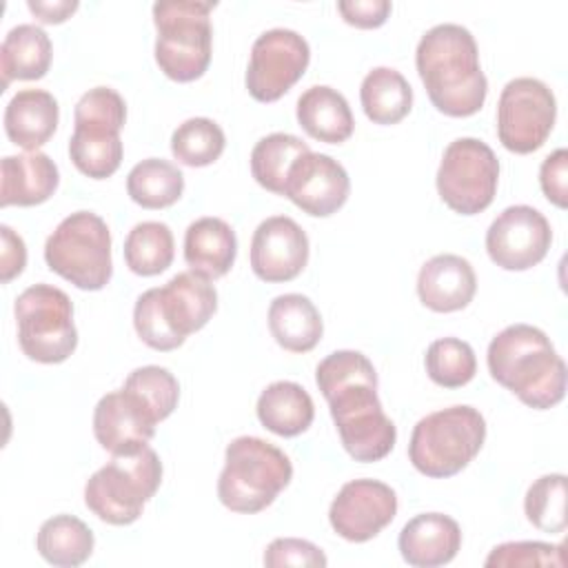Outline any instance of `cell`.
I'll use <instances>...</instances> for the list:
<instances>
[{
    "label": "cell",
    "instance_id": "obj_1",
    "mask_svg": "<svg viewBox=\"0 0 568 568\" xmlns=\"http://www.w3.org/2000/svg\"><path fill=\"white\" fill-rule=\"evenodd\" d=\"M315 382L344 450L355 462L384 459L397 442V428L377 397L373 362L359 351H335L317 364Z\"/></svg>",
    "mask_w": 568,
    "mask_h": 568
},
{
    "label": "cell",
    "instance_id": "obj_2",
    "mask_svg": "<svg viewBox=\"0 0 568 568\" xmlns=\"http://www.w3.org/2000/svg\"><path fill=\"white\" fill-rule=\"evenodd\" d=\"M415 67L433 106L450 118L475 115L488 93L475 36L455 22L430 27L417 42Z\"/></svg>",
    "mask_w": 568,
    "mask_h": 568
},
{
    "label": "cell",
    "instance_id": "obj_3",
    "mask_svg": "<svg viewBox=\"0 0 568 568\" xmlns=\"http://www.w3.org/2000/svg\"><path fill=\"white\" fill-rule=\"evenodd\" d=\"M486 362L493 379L535 410H548L566 395V362L532 324L499 331L488 344Z\"/></svg>",
    "mask_w": 568,
    "mask_h": 568
},
{
    "label": "cell",
    "instance_id": "obj_4",
    "mask_svg": "<svg viewBox=\"0 0 568 568\" xmlns=\"http://www.w3.org/2000/svg\"><path fill=\"white\" fill-rule=\"evenodd\" d=\"M217 311V291L195 271L173 275L164 286L144 291L133 306L138 337L153 351H173L204 328Z\"/></svg>",
    "mask_w": 568,
    "mask_h": 568
},
{
    "label": "cell",
    "instance_id": "obj_5",
    "mask_svg": "<svg viewBox=\"0 0 568 568\" xmlns=\"http://www.w3.org/2000/svg\"><path fill=\"white\" fill-rule=\"evenodd\" d=\"M291 479L293 464L284 450L262 437L242 435L226 446L217 497L229 510L253 515L271 506Z\"/></svg>",
    "mask_w": 568,
    "mask_h": 568
},
{
    "label": "cell",
    "instance_id": "obj_6",
    "mask_svg": "<svg viewBox=\"0 0 568 568\" xmlns=\"http://www.w3.org/2000/svg\"><path fill=\"white\" fill-rule=\"evenodd\" d=\"M486 439L484 415L466 404L448 406L422 417L408 442L410 464L426 477L446 479L462 473Z\"/></svg>",
    "mask_w": 568,
    "mask_h": 568
},
{
    "label": "cell",
    "instance_id": "obj_7",
    "mask_svg": "<svg viewBox=\"0 0 568 568\" xmlns=\"http://www.w3.org/2000/svg\"><path fill=\"white\" fill-rule=\"evenodd\" d=\"M217 2L160 0L153 4L155 62L175 82H193L204 75L213 53L211 11Z\"/></svg>",
    "mask_w": 568,
    "mask_h": 568
},
{
    "label": "cell",
    "instance_id": "obj_8",
    "mask_svg": "<svg viewBox=\"0 0 568 568\" xmlns=\"http://www.w3.org/2000/svg\"><path fill=\"white\" fill-rule=\"evenodd\" d=\"M162 484V462L151 446L131 455H113L84 486L87 508L111 526H129L140 519L144 504Z\"/></svg>",
    "mask_w": 568,
    "mask_h": 568
},
{
    "label": "cell",
    "instance_id": "obj_9",
    "mask_svg": "<svg viewBox=\"0 0 568 568\" xmlns=\"http://www.w3.org/2000/svg\"><path fill=\"white\" fill-rule=\"evenodd\" d=\"M47 266L82 291H100L113 273L111 231L93 211L67 215L44 242Z\"/></svg>",
    "mask_w": 568,
    "mask_h": 568
},
{
    "label": "cell",
    "instance_id": "obj_10",
    "mask_svg": "<svg viewBox=\"0 0 568 568\" xmlns=\"http://www.w3.org/2000/svg\"><path fill=\"white\" fill-rule=\"evenodd\" d=\"M18 344L22 353L40 364H60L78 346L73 304L69 295L51 284H33L16 297Z\"/></svg>",
    "mask_w": 568,
    "mask_h": 568
},
{
    "label": "cell",
    "instance_id": "obj_11",
    "mask_svg": "<svg viewBox=\"0 0 568 568\" xmlns=\"http://www.w3.org/2000/svg\"><path fill=\"white\" fill-rule=\"evenodd\" d=\"M435 182L450 211L459 215L481 213L495 200L499 160L479 138H457L446 146Z\"/></svg>",
    "mask_w": 568,
    "mask_h": 568
},
{
    "label": "cell",
    "instance_id": "obj_12",
    "mask_svg": "<svg viewBox=\"0 0 568 568\" xmlns=\"http://www.w3.org/2000/svg\"><path fill=\"white\" fill-rule=\"evenodd\" d=\"M557 120V100L537 78H513L497 102V138L504 149L526 155L544 146Z\"/></svg>",
    "mask_w": 568,
    "mask_h": 568
},
{
    "label": "cell",
    "instance_id": "obj_13",
    "mask_svg": "<svg viewBox=\"0 0 568 568\" xmlns=\"http://www.w3.org/2000/svg\"><path fill=\"white\" fill-rule=\"evenodd\" d=\"M311 47L293 29H268L251 47L246 89L257 102L280 100L306 71Z\"/></svg>",
    "mask_w": 568,
    "mask_h": 568
},
{
    "label": "cell",
    "instance_id": "obj_14",
    "mask_svg": "<svg viewBox=\"0 0 568 568\" xmlns=\"http://www.w3.org/2000/svg\"><path fill=\"white\" fill-rule=\"evenodd\" d=\"M552 242L546 215L528 204L504 209L486 231L488 257L504 271H528L537 266Z\"/></svg>",
    "mask_w": 568,
    "mask_h": 568
},
{
    "label": "cell",
    "instance_id": "obj_15",
    "mask_svg": "<svg viewBox=\"0 0 568 568\" xmlns=\"http://www.w3.org/2000/svg\"><path fill=\"white\" fill-rule=\"evenodd\" d=\"M395 515L397 495L379 479L346 481L328 508L331 528L353 544H364L377 537Z\"/></svg>",
    "mask_w": 568,
    "mask_h": 568
},
{
    "label": "cell",
    "instance_id": "obj_16",
    "mask_svg": "<svg viewBox=\"0 0 568 568\" xmlns=\"http://www.w3.org/2000/svg\"><path fill=\"white\" fill-rule=\"evenodd\" d=\"M351 193L346 169L326 153L308 151L288 171L284 195L313 217H328L344 206Z\"/></svg>",
    "mask_w": 568,
    "mask_h": 568
},
{
    "label": "cell",
    "instance_id": "obj_17",
    "mask_svg": "<svg viewBox=\"0 0 568 568\" xmlns=\"http://www.w3.org/2000/svg\"><path fill=\"white\" fill-rule=\"evenodd\" d=\"M308 262V235L288 215H271L251 240V268L262 282H291Z\"/></svg>",
    "mask_w": 568,
    "mask_h": 568
},
{
    "label": "cell",
    "instance_id": "obj_18",
    "mask_svg": "<svg viewBox=\"0 0 568 568\" xmlns=\"http://www.w3.org/2000/svg\"><path fill=\"white\" fill-rule=\"evenodd\" d=\"M93 435L111 455H131L155 435V424L120 388L102 395L93 408Z\"/></svg>",
    "mask_w": 568,
    "mask_h": 568
},
{
    "label": "cell",
    "instance_id": "obj_19",
    "mask_svg": "<svg viewBox=\"0 0 568 568\" xmlns=\"http://www.w3.org/2000/svg\"><path fill=\"white\" fill-rule=\"evenodd\" d=\"M477 291L473 264L455 253H439L424 262L417 275L419 302L435 313L466 308Z\"/></svg>",
    "mask_w": 568,
    "mask_h": 568
},
{
    "label": "cell",
    "instance_id": "obj_20",
    "mask_svg": "<svg viewBox=\"0 0 568 568\" xmlns=\"http://www.w3.org/2000/svg\"><path fill=\"white\" fill-rule=\"evenodd\" d=\"M122 126V122L111 118L73 115L69 158L82 175L91 180H104L120 169L124 153L120 140Z\"/></svg>",
    "mask_w": 568,
    "mask_h": 568
},
{
    "label": "cell",
    "instance_id": "obj_21",
    "mask_svg": "<svg viewBox=\"0 0 568 568\" xmlns=\"http://www.w3.org/2000/svg\"><path fill=\"white\" fill-rule=\"evenodd\" d=\"M397 548L408 566H444L450 564L462 548V528L444 513H422L404 524Z\"/></svg>",
    "mask_w": 568,
    "mask_h": 568
},
{
    "label": "cell",
    "instance_id": "obj_22",
    "mask_svg": "<svg viewBox=\"0 0 568 568\" xmlns=\"http://www.w3.org/2000/svg\"><path fill=\"white\" fill-rule=\"evenodd\" d=\"M60 182L55 162L42 151L4 155L0 162V206H36L47 202Z\"/></svg>",
    "mask_w": 568,
    "mask_h": 568
},
{
    "label": "cell",
    "instance_id": "obj_23",
    "mask_svg": "<svg viewBox=\"0 0 568 568\" xmlns=\"http://www.w3.org/2000/svg\"><path fill=\"white\" fill-rule=\"evenodd\" d=\"M58 100L44 89H22L4 109L7 138L24 151H38L47 144L58 129Z\"/></svg>",
    "mask_w": 568,
    "mask_h": 568
},
{
    "label": "cell",
    "instance_id": "obj_24",
    "mask_svg": "<svg viewBox=\"0 0 568 568\" xmlns=\"http://www.w3.org/2000/svg\"><path fill=\"white\" fill-rule=\"evenodd\" d=\"M237 255L235 231L222 217H200L184 233V260L191 271L217 280L226 275Z\"/></svg>",
    "mask_w": 568,
    "mask_h": 568
},
{
    "label": "cell",
    "instance_id": "obj_25",
    "mask_svg": "<svg viewBox=\"0 0 568 568\" xmlns=\"http://www.w3.org/2000/svg\"><path fill=\"white\" fill-rule=\"evenodd\" d=\"M297 122L313 140L326 144L346 142L355 129L348 100L326 84L308 87L297 98Z\"/></svg>",
    "mask_w": 568,
    "mask_h": 568
},
{
    "label": "cell",
    "instance_id": "obj_26",
    "mask_svg": "<svg viewBox=\"0 0 568 568\" xmlns=\"http://www.w3.org/2000/svg\"><path fill=\"white\" fill-rule=\"evenodd\" d=\"M268 331L284 351L308 353L320 344L324 322L306 295L284 293L268 306Z\"/></svg>",
    "mask_w": 568,
    "mask_h": 568
},
{
    "label": "cell",
    "instance_id": "obj_27",
    "mask_svg": "<svg viewBox=\"0 0 568 568\" xmlns=\"http://www.w3.org/2000/svg\"><path fill=\"white\" fill-rule=\"evenodd\" d=\"M255 413L266 430L280 437H295L313 424L315 404L304 386L280 379L260 393Z\"/></svg>",
    "mask_w": 568,
    "mask_h": 568
},
{
    "label": "cell",
    "instance_id": "obj_28",
    "mask_svg": "<svg viewBox=\"0 0 568 568\" xmlns=\"http://www.w3.org/2000/svg\"><path fill=\"white\" fill-rule=\"evenodd\" d=\"M53 44L47 31L38 24L24 22L4 36L0 44V73L2 89L11 80H40L51 67Z\"/></svg>",
    "mask_w": 568,
    "mask_h": 568
},
{
    "label": "cell",
    "instance_id": "obj_29",
    "mask_svg": "<svg viewBox=\"0 0 568 568\" xmlns=\"http://www.w3.org/2000/svg\"><path fill=\"white\" fill-rule=\"evenodd\" d=\"M359 102L371 122L397 124L413 106V89L397 69L375 67L362 80Z\"/></svg>",
    "mask_w": 568,
    "mask_h": 568
},
{
    "label": "cell",
    "instance_id": "obj_30",
    "mask_svg": "<svg viewBox=\"0 0 568 568\" xmlns=\"http://www.w3.org/2000/svg\"><path fill=\"white\" fill-rule=\"evenodd\" d=\"M93 530L73 515H55L47 519L36 535L40 557L60 568H75L93 552Z\"/></svg>",
    "mask_w": 568,
    "mask_h": 568
},
{
    "label": "cell",
    "instance_id": "obj_31",
    "mask_svg": "<svg viewBox=\"0 0 568 568\" xmlns=\"http://www.w3.org/2000/svg\"><path fill=\"white\" fill-rule=\"evenodd\" d=\"M182 171L162 158H146L126 175V193L142 209H166L182 197Z\"/></svg>",
    "mask_w": 568,
    "mask_h": 568
},
{
    "label": "cell",
    "instance_id": "obj_32",
    "mask_svg": "<svg viewBox=\"0 0 568 568\" xmlns=\"http://www.w3.org/2000/svg\"><path fill=\"white\" fill-rule=\"evenodd\" d=\"M308 151V144L293 133H268L251 151V173L260 186L271 193L284 195V184L291 166L300 155Z\"/></svg>",
    "mask_w": 568,
    "mask_h": 568
},
{
    "label": "cell",
    "instance_id": "obj_33",
    "mask_svg": "<svg viewBox=\"0 0 568 568\" xmlns=\"http://www.w3.org/2000/svg\"><path fill=\"white\" fill-rule=\"evenodd\" d=\"M122 390L153 424L166 419L180 399V384L175 375L155 364L131 371L122 384Z\"/></svg>",
    "mask_w": 568,
    "mask_h": 568
},
{
    "label": "cell",
    "instance_id": "obj_34",
    "mask_svg": "<svg viewBox=\"0 0 568 568\" xmlns=\"http://www.w3.org/2000/svg\"><path fill=\"white\" fill-rule=\"evenodd\" d=\"M175 255V242L169 224L146 220L135 224L124 240V262L142 277L166 271Z\"/></svg>",
    "mask_w": 568,
    "mask_h": 568
},
{
    "label": "cell",
    "instance_id": "obj_35",
    "mask_svg": "<svg viewBox=\"0 0 568 568\" xmlns=\"http://www.w3.org/2000/svg\"><path fill=\"white\" fill-rule=\"evenodd\" d=\"M226 146L222 126L211 118H189L171 135V153L186 166L213 164Z\"/></svg>",
    "mask_w": 568,
    "mask_h": 568
},
{
    "label": "cell",
    "instance_id": "obj_36",
    "mask_svg": "<svg viewBox=\"0 0 568 568\" xmlns=\"http://www.w3.org/2000/svg\"><path fill=\"white\" fill-rule=\"evenodd\" d=\"M426 373L442 388L466 386L477 373V357L468 342L459 337H442L426 348Z\"/></svg>",
    "mask_w": 568,
    "mask_h": 568
},
{
    "label": "cell",
    "instance_id": "obj_37",
    "mask_svg": "<svg viewBox=\"0 0 568 568\" xmlns=\"http://www.w3.org/2000/svg\"><path fill=\"white\" fill-rule=\"evenodd\" d=\"M526 519L541 532L566 530V475L550 473L535 479L524 497Z\"/></svg>",
    "mask_w": 568,
    "mask_h": 568
},
{
    "label": "cell",
    "instance_id": "obj_38",
    "mask_svg": "<svg viewBox=\"0 0 568 568\" xmlns=\"http://www.w3.org/2000/svg\"><path fill=\"white\" fill-rule=\"evenodd\" d=\"M497 568H530V566H555L564 568V544L546 541H506L490 550L484 561Z\"/></svg>",
    "mask_w": 568,
    "mask_h": 568
},
{
    "label": "cell",
    "instance_id": "obj_39",
    "mask_svg": "<svg viewBox=\"0 0 568 568\" xmlns=\"http://www.w3.org/2000/svg\"><path fill=\"white\" fill-rule=\"evenodd\" d=\"M328 564L322 548H317L308 539L297 537H277L264 550V566H306V568H324Z\"/></svg>",
    "mask_w": 568,
    "mask_h": 568
},
{
    "label": "cell",
    "instance_id": "obj_40",
    "mask_svg": "<svg viewBox=\"0 0 568 568\" xmlns=\"http://www.w3.org/2000/svg\"><path fill=\"white\" fill-rule=\"evenodd\" d=\"M539 186L548 202L559 209L568 206V151L557 149L539 166Z\"/></svg>",
    "mask_w": 568,
    "mask_h": 568
},
{
    "label": "cell",
    "instance_id": "obj_41",
    "mask_svg": "<svg viewBox=\"0 0 568 568\" xmlns=\"http://www.w3.org/2000/svg\"><path fill=\"white\" fill-rule=\"evenodd\" d=\"M393 4L388 0H342L337 2V11L344 22L357 29H377L390 16Z\"/></svg>",
    "mask_w": 568,
    "mask_h": 568
},
{
    "label": "cell",
    "instance_id": "obj_42",
    "mask_svg": "<svg viewBox=\"0 0 568 568\" xmlns=\"http://www.w3.org/2000/svg\"><path fill=\"white\" fill-rule=\"evenodd\" d=\"M2 248H0V282L7 284L24 271L27 264V246L24 240L7 224L0 226Z\"/></svg>",
    "mask_w": 568,
    "mask_h": 568
},
{
    "label": "cell",
    "instance_id": "obj_43",
    "mask_svg": "<svg viewBox=\"0 0 568 568\" xmlns=\"http://www.w3.org/2000/svg\"><path fill=\"white\" fill-rule=\"evenodd\" d=\"M27 7L40 22L60 24L78 9V0H29Z\"/></svg>",
    "mask_w": 568,
    "mask_h": 568
}]
</instances>
